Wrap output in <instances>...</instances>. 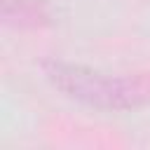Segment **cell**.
Segmentation results:
<instances>
[{
    "instance_id": "6da1fadb",
    "label": "cell",
    "mask_w": 150,
    "mask_h": 150,
    "mask_svg": "<svg viewBox=\"0 0 150 150\" xmlns=\"http://www.w3.org/2000/svg\"><path fill=\"white\" fill-rule=\"evenodd\" d=\"M47 82L63 96L105 112L150 105V75H108L82 63L59 59L42 61Z\"/></svg>"
},
{
    "instance_id": "7a4b0ae2",
    "label": "cell",
    "mask_w": 150,
    "mask_h": 150,
    "mask_svg": "<svg viewBox=\"0 0 150 150\" xmlns=\"http://www.w3.org/2000/svg\"><path fill=\"white\" fill-rule=\"evenodd\" d=\"M0 16L7 26L21 30L47 28L54 19L45 0H0Z\"/></svg>"
}]
</instances>
